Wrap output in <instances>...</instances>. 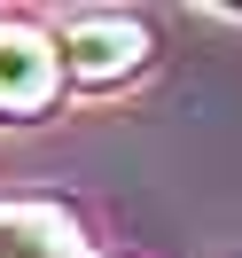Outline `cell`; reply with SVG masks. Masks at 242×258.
<instances>
[{
    "instance_id": "obj_1",
    "label": "cell",
    "mask_w": 242,
    "mask_h": 258,
    "mask_svg": "<svg viewBox=\"0 0 242 258\" xmlns=\"http://www.w3.org/2000/svg\"><path fill=\"white\" fill-rule=\"evenodd\" d=\"M55 55H63V79L70 86L110 94V86H125V79L148 71L156 32H148L133 8H86V16H70L63 32H55Z\"/></svg>"
},
{
    "instance_id": "obj_2",
    "label": "cell",
    "mask_w": 242,
    "mask_h": 258,
    "mask_svg": "<svg viewBox=\"0 0 242 258\" xmlns=\"http://www.w3.org/2000/svg\"><path fill=\"white\" fill-rule=\"evenodd\" d=\"M63 55L39 24H0V125H39L63 102Z\"/></svg>"
},
{
    "instance_id": "obj_3",
    "label": "cell",
    "mask_w": 242,
    "mask_h": 258,
    "mask_svg": "<svg viewBox=\"0 0 242 258\" xmlns=\"http://www.w3.org/2000/svg\"><path fill=\"white\" fill-rule=\"evenodd\" d=\"M0 258H86L63 204H0Z\"/></svg>"
}]
</instances>
